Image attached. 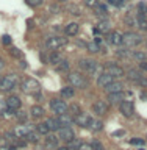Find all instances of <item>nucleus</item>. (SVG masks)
Masks as SVG:
<instances>
[{
  "label": "nucleus",
  "mask_w": 147,
  "mask_h": 150,
  "mask_svg": "<svg viewBox=\"0 0 147 150\" xmlns=\"http://www.w3.org/2000/svg\"><path fill=\"white\" fill-rule=\"evenodd\" d=\"M17 84V75L9 74L0 78V91H11L13 88H16Z\"/></svg>",
  "instance_id": "f257e3e1"
},
{
  "label": "nucleus",
  "mask_w": 147,
  "mask_h": 150,
  "mask_svg": "<svg viewBox=\"0 0 147 150\" xmlns=\"http://www.w3.org/2000/svg\"><path fill=\"white\" fill-rule=\"evenodd\" d=\"M141 42H143V38L139 35H136V33H124L122 35V44L125 47H136L139 45Z\"/></svg>",
  "instance_id": "f03ea898"
},
{
  "label": "nucleus",
  "mask_w": 147,
  "mask_h": 150,
  "mask_svg": "<svg viewBox=\"0 0 147 150\" xmlns=\"http://www.w3.org/2000/svg\"><path fill=\"white\" fill-rule=\"evenodd\" d=\"M67 78H69L70 86H72L74 89H75V88L83 89V88H86V86H88L86 78H85L82 74H78V72H72V74H69V77H67Z\"/></svg>",
  "instance_id": "7ed1b4c3"
},
{
  "label": "nucleus",
  "mask_w": 147,
  "mask_h": 150,
  "mask_svg": "<svg viewBox=\"0 0 147 150\" xmlns=\"http://www.w3.org/2000/svg\"><path fill=\"white\" fill-rule=\"evenodd\" d=\"M21 86H22L21 89L23 92H27V94H38V92H39V89H41L39 83H38L35 78H25L22 81Z\"/></svg>",
  "instance_id": "20e7f679"
},
{
  "label": "nucleus",
  "mask_w": 147,
  "mask_h": 150,
  "mask_svg": "<svg viewBox=\"0 0 147 150\" xmlns=\"http://www.w3.org/2000/svg\"><path fill=\"white\" fill-rule=\"evenodd\" d=\"M50 108H52V111L56 112V114H66L69 110V106L66 105V102L64 100H60V98H52L50 100Z\"/></svg>",
  "instance_id": "39448f33"
},
{
  "label": "nucleus",
  "mask_w": 147,
  "mask_h": 150,
  "mask_svg": "<svg viewBox=\"0 0 147 150\" xmlns=\"http://www.w3.org/2000/svg\"><path fill=\"white\" fill-rule=\"evenodd\" d=\"M66 42H67V39H66V38H61V36H52V38H49V39H47L45 45L49 47L50 50H56V49H60V47L66 45Z\"/></svg>",
  "instance_id": "423d86ee"
},
{
  "label": "nucleus",
  "mask_w": 147,
  "mask_h": 150,
  "mask_svg": "<svg viewBox=\"0 0 147 150\" xmlns=\"http://www.w3.org/2000/svg\"><path fill=\"white\" fill-rule=\"evenodd\" d=\"M105 67V74L108 75H111L113 78H117V77H124V69L121 67V66H117V64H107V66H103Z\"/></svg>",
  "instance_id": "0eeeda50"
},
{
  "label": "nucleus",
  "mask_w": 147,
  "mask_h": 150,
  "mask_svg": "<svg viewBox=\"0 0 147 150\" xmlns=\"http://www.w3.org/2000/svg\"><path fill=\"white\" fill-rule=\"evenodd\" d=\"M58 138L61 141H66V142H70L74 138H75V133L70 127H61L58 130Z\"/></svg>",
  "instance_id": "6e6552de"
},
{
  "label": "nucleus",
  "mask_w": 147,
  "mask_h": 150,
  "mask_svg": "<svg viewBox=\"0 0 147 150\" xmlns=\"http://www.w3.org/2000/svg\"><path fill=\"white\" fill-rule=\"evenodd\" d=\"M119 110H121V112H122V116L131 117V116H133V112H135L133 102H130V100H122L121 105H119Z\"/></svg>",
  "instance_id": "1a4fd4ad"
},
{
  "label": "nucleus",
  "mask_w": 147,
  "mask_h": 150,
  "mask_svg": "<svg viewBox=\"0 0 147 150\" xmlns=\"http://www.w3.org/2000/svg\"><path fill=\"white\" fill-rule=\"evenodd\" d=\"M5 103H6V108H8V110H13V111L19 110V108H21V105H22L21 98H19L17 96H11V97H8L6 100H5Z\"/></svg>",
  "instance_id": "9d476101"
},
{
  "label": "nucleus",
  "mask_w": 147,
  "mask_h": 150,
  "mask_svg": "<svg viewBox=\"0 0 147 150\" xmlns=\"http://www.w3.org/2000/svg\"><path fill=\"white\" fill-rule=\"evenodd\" d=\"M74 120H75V124L80 125V127H88V125H89V120H91V117H89L86 112L80 111L77 116H74Z\"/></svg>",
  "instance_id": "9b49d317"
},
{
  "label": "nucleus",
  "mask_w": 147,
  "mask_h": 150,
  "mask_svg": "<svg viewBox=\"0 0 147 150\" xmlns=\"http://www.w3.org/2000/svg\"><path fill=\"white\" fill-rule=\"evenodd\" d=\"M103 70H105V67H103L102 64H99L97 61H92V64H91V67L88 69V74L89 75H92V77H100V75L103 74Z\"/></svg>",
  "instance_id": "f8f14e48"
},
{
  "label": "nucleus",
  "mask_w": 147,
  "mask_h": 150,
  "mask_svg": "<svg viewBox=\"0 0 147 150\" xmlns=\"http://www.w3.org/2000/svg\"><path fill=\"white\" fill-rule=\"evenodd\" d=\"M92 111L96 112V114H107L108 111V103H105L103 100H97L96 103L92 105Z\"/></svg>",
  "instance_id": "ddd939ff"
},
{
  "label": "nucleus",
  "mask_w": 147,
  "mask_h": 150,
  "mask_svg": "<svg viewBox=\"0 0 147 150\" xmlns=\"http://www.w3.org/2000/svg\"><path fill=\"white\" fill-rule=\"evenodd\" d=\"M110 30H111V22L107 19V21H99L97 27L94 28V33H96V35L97 33H108Z\"/></svg>",
  "instance_id": "4468645a"
},
{
  "label": "nucleus",
  "mask_w": 147,
  "mask_h": 150,
  "mask_svg": "<svg viewBox=\"0 0 147 150\" xmlns=\"http://www.w3.org/2000/svg\"><path fill=\"white\" fill-rule=\"evenodd\" d=\"M113 81H114V78H113L111 75L105 74V72H103V74L100 75V77L97 78V84H99L100 88H103V89H105V88L108 86V84H111Z\"/></svg>",
  "instance_id": "2eb2a0df"
},
{
  "label": "nucleus",
  "mask_w": 147,
  "mask_h": 150,
  "mask_svg": "<svg viewBox=\"0 0 147 150\" xmlns=\"http://www.w3.org/2000/svg\"><path fill=\"white\" fill-rule=\"evenodd\" d=\"M108 42L113 45H121L122 44V33L121 31H111L108 36Z\"/></svg>",
  "instance_id": "dca6fc26"
},
{
  "label": "nucleus",
  "mask_w": 147,
  "mask_h": 150,
  "mask_svg": "<svg viewBox=\"0 0 147 150\" xmlns=\"http://www.w3.org/2000/svg\"><path fill=\"white\" fill-rule=\"evenodd\" d=\"M122 83H119V81H113L111 84H108V86L105 88V91H107V94H116V92H122Z\"/></svg>",
  "instance_id": "f3484780"
},
{
  "label": "nucleus",
  "mask_w": 147,
  "mask_h": 150,
  "mask_svg": "<svg viewBox=\"0 0 147 150\" xmlns=\"http://www.w3.org/2000/svg\"><path fill=\"white\" fill-rule=\"evenodd\" d=\"M45 124H47L50 131H58L61 128V124H60V120L56 119V117H49V119L45 120Z\"/></svg>",
  "instance_id": "a211bd4d"
},
{
  "label": "nucleus",
  "mask_w": 147,
  "mask_h": 150,
  "mask_svg": "<svg viewBox=\"0 0 147 150\" xmlns=\"http://www.w3.org/2000/svg\"><path fill=\"white\" fill-rule=\"evenodd\" d=\"M58 120H60V124L61 125H64V127H70L74 124V116H70L69 112H66V114H61L60 117H58Z\"/></svg>",
  "instance_id": "6ab92c4d"
},
{
  "label": "nucleus",
  "mask_w": 147,
  "mask_h": 150,
  "mask_svg": "<svg viewBox=\"0 0 147 150\" xmlns=\"http://www.w3.org/2000/svg\"><path fill=\"white\" fill-rule=\"evenodd\" d=\"M127 78L131 80V81H139V80L143 78V74H141V70H138V69H130L129 72H127Z\"/></svg>",
  "instance_id": "aec40b11"
},
{
  "label": "nucleus",
  "mask_w": 147,
  "mask_h": 150,
  "mask_svg": "<svg viewBox=\"0 0 147 150\" xmlns=\"http://www.w3.org/2000/svg\"><path fill=\"white\" fill-rule=\"evenodd\" d=\"M80 30V27H78V23H75V22H70L66 25V35H69V36H75L78 33Z\"/></svg>",
  "instance_id": "412c9836"
},
{
  "label": "nucleus",
  "mask_w": 147,
  "mask_h": 150,
  "mask_svg": "<svg viewBox=\"0 0 147 150\" xmlns=\"http://www.w3.org/2000/svg\"><path fill=\"white\" fill-rule=\"evenodd\" d=\"M58 136H55V134H47V138H45V145L49 149H53L58 145Z\"/></svg>",
  "instance_id": "4be33fe9"
},
{
  "label": "nucleus",
  "mask_w": 147,
  "mask_h": 150,
  "mask_svg": "<svg viewBox=\"0 0 147 150\" xmlns=\"http://www.w3.org/2000/svg\"><path fill=\"white\" fill-rule=\"evenodd\" d=\"M88 128L91 130V131H100V130L103 128V124H102L99 119H91V120H89Z\"/></svg>",
  "instance_id": "5701e85b"
},
{
  "label": "nucleus",
  "mask_w": 147,
  "mask_h": 150,
  "mask_svg": "<svg viewBox=\"0 0 147 150\" xmlns=\"http://www.w3.org/2000/svg\"><path fill=\"white\" fill-rule=\"evenodd\" d=\"M16 138H19V139H22V138H25V136L28 134V128L25 125H19L16 130H14V133H13Z\"/></svg>",
  "instance_id": "b1692460"
},
{
  "label": "nucleus",
  "mask_w": 147,
  "mask_h": 150,
  "mask_svg": "<svg viewBox=\"0 0 147 150\" xmlns=\"http://www.w3.org/2000/svg\"><path fill=\"white\" fill-rule=\"evenodd\" d=\"M30 112H31V116L35 117V119H36V117H42V116H44V108L39 106V105H33Z\"/></svg>",
  "instance_id": "393cba45"
},
{
  "label": "nucleus",
  "mask_w": 147,
  "mask_h": 150,
  "mask_svg": "<svg viewBox=\"0 0 147 150\" xmlns=\"http://www.w3.org/2000/svg\"><path fill=\"white\" fill-rule=\"evenodd\" d=\"M124 96H122V92H116V94H108V102L111 103V105H116V103H119Z\"/></svg>",
  "instance_id": "a878e982"
},
{
  "label": "nucleus",
  "mask_w": 147,
  "mask_h": 150,
  "mask_svg": "<svg viewBox=\"0 0 147 150\" xmlns=\"http://www.w3.org/2000/svg\"><path fill=\"white\" fill-rule=\"evenodd\" d=\"M74 94H75V89L72 86H66L61 89V97H64V98H72Z\"/></svg>",
  "instance_id": "bb28decb"
},
{
  "label": "nucleus",
  "mask_w": 147,
  "mask_h": 150,
  "mask_svg": "<svg viewBox=\"0 0 147 150\" xmlns=\"http://www.w3.org/2000/svg\"><path fill=\"white\" fill-rule=\"evenodd\" d=\"M49 61L53 66H58L61 61H63V58H61V55L60 53H56V52H53V53H50V56H49Z\"/></svg>",
  "instance_id": "cd10ccee"
},
{
  "label": "nucleus",
  "mask_w": 147,
  "mask_h": 150,
  "mask_svg": "<svg viewBox=\"0 0 147 150\" xmlns=\"http://www.w3.org/2000/svg\"><path fill=\"white\" fill-rule=\"evenodd\" d=\"M136 25H138L141 30H147V17L138 16V17H136Z\"/></svg>",
  "instance_id": "c85d7f7f"
},
{
  "label": "nucleus",
  "mask_w": 147,
  "mask_h": 150,
  "mask_svg": "<svg viewBox=\"0 0 147 150\" xmlns=\"http://www.w3.org/2000/svg\"><path fill=\"white\" fill-rule=\"evenodd\" d=\"M36 128H38V133H39V134H49V131H50L45 122H41V124H38Z\"/></svg>",
  "instance_id": "c756f323"
},
{
  "label": "nucleus",
  "mask_w": 147,
  "mask_h": 150,
  "mask_svg": "<svg viewBox=\"0 0 147 150\" xmlns=\"http://www.w3.org/2000/svg\"><path fill=\"white\" fill-rule=\"evenodd\" d=\"M133 58L138 59L139 63L141 61H147V53L146 52H141V50H136V52H133Z\"/></svg>",
  "instance_id": "7c9ffc66"
},
{
  "label": "nucleus",
  "mask_w": 147,
  "mask_h": 150,
  "mask_svg": "<svg viewBox=\"0 0 147 150\" xmlns=\"http://www.w3.org/2000/svg\"><path fill=\"white\" fill-rule=\"evenodd\" d=\"M86 49L91 52V53H97V52L100 50V45H99L97 42H88V44H86Z\"/></svg>",
  "instance_id": "2f4dec72"
},
{
  "label": "nucleus",
  "mask_w": 147,
  "mask_h": 150,
  "mask_svg": "<svg viewBox=\"0 0 147 150\" xmlns=\"http://www.w3.org/2000/svg\"><path fill=\"white\" fill-rule=\"evenodd\" d=\"M91 64H92V59H80V67L83 70H86V72H88V69L91 67Z\"/></svg>",
  "instance_id": "473e14b6"
},
{
  "label": "nucleus",
  "mask_w": 147,
  "mask_h": 150,
  "mask_svg": "<svg viewBox=\"0 0 147 150\" xmlns=\"http://www.w3.org/2000/svg\"><path fill=\"white\" fill-rule=\"evenodd\" d=\"M56 69L61 70V72H67V70H69V63H67L66 59H63L58 66H56Z\"/></svg>",
  "instance_id": "72a5a7b5"
},
{
  "label": "nucleus",
  "mask_w": 147,
  "mask_h": 150,
  "mask_svg": "<svg viewBox=\"0 0 147 150\" xmlns=\"http://www.w3.org/2000/svg\"><path fill=\"white\" fill-rule=\"evenodd\" d=\"M138 16H147V5L146 3H139L138 5Z\"/></svg>",
  "instance_id": "f704fd0d"
},
{
  "label": "nucleus",
  "mask_w": 147,
  "mask_h": 150,
  "mask_svg": "<svg viewBox=\"0 0 147 150\" xmlns=\"http://www.w3.org/2000/svg\"><path fill=\"white\" fill-rule=\"evenodd\" d=\"M25 138H27L28 142H33V144L38 142V139H39V138H38V134H36V133H33V131H28V134L25 136Z\"/></svg>",
  "instance_id": "c9c22d12"
},
{
  "label": "nucleus",
  "mask_w": 147,
  "mask_h": 150,
  "mask_svg": "<svg viewBox=\"0 0 147 150\" xmlns=\"http://www.w3.org/2000/svg\"><path fill=\"white\" fill-rule=\"evenodd\" d=\"M16 117H17V120L21 122V124L27 120V114H25V112H22V111L21 112H16Z\"/></svg>",
  "instance_id": "e433bc0d"
},
{
  "label": "nucleus",
  "mask_w": 147,
  "mask_h": 150,
  "mask_svg": "<svg viewBox=\"0 0 147 150\" xmlns=\"http://www.w3.org/2000/svg\"><path fill=\"white\" fill-rule=\"evenodd\" d=\"M85 5H86V6H91V8H96L99 5V0H85Z\"/></svg>",
  "instance_id": "4c0bfd02"
},
{
  "label": "nucleus",
  "mask_w": 147,
  "mask_h": 150,
  "mask_svg": "<svg viewBox=\"0 0 147 150\" xmlns=\"http://www.w3.org/2000/svg\"><path fill=\"white\" fill-rule=\"evenodd\" d=\"M108 3L110 5H113V6H122V5H124V0H108Z\"/></svg>",
  "instance_id": "58836bf2"
},
{
  "label": "nucleus",
  "mask_w": 147,
  "mask_h": 150,
  "mask_svg": "<svg viewBox=\"0 0 147 150\" xmlns=\"http://www.w3.org/2000/svg\"><path fill=\"white\" fill-rule=\"evenodd\" d=\"M42 2H44V0H27V3L30 5V6H39V5H42Z\"/></svg>",
  "instance_id": "ea45409f"
},
{
  "label": "nucleus",
  "mask_w": 147,
  "mask_h": 150,
  "mask_svg": "<svg viewBox=\"0 0 147 150\" xmlns=\"http://www.w3.org/2000/svg\"><path fill=\"white\" fill-rule=\"evenodd\" d=\"M125 22L129 23V27H136V19L130 17V16H127V17H125Z\"/></svg>",
  "instance_id": "a19ab883"
},
{
  "label": "nucleus",
  "mask_w": 147,
  "mask_h": 150,
  "mask_svg": "<svg viewBox=\"0 0 147 150\" xmlns=\"http://www.w3.org/2000/svg\"><path fill=\"white\" fill-rule=\"evenodd\" d=\"M80 145H82V142H80V141H78L77 138H74L72 141H70V147H74V149H77V150H78Z\"/></svg>",
  "instance_id": "79ce46f5"
},
{
  "label": "nucleus",
  "mask_w": 147,
  "mask_h": 150,
  "mask_svg": "<svg viewBox=\"0 0 147 150\" xmlns=\"http://www.w3.org/2000/svg\"><path fill=\"white\" fill-rule=\"evenodd\" d=\"M2 42L5 45H9V44H11V36H9V35H3L2 36Z\"/></svg>",
  "instance_id": "37998d69"
},
{
  "label": "nucleus",
  "mask_w": 147,
  "mask_h": 150,
  "mask_svg": "<svg viewBox=\"0 0 147 150\" xmlns=\"http://www.w3.org/2000/svg\"><path fill=\"white\" fill-rule=\"evenodd\" d=\"M130 144H133V145H143L144 141L139 139V138H133V139H130Z\"/></svg>",
  "instance_id": "c03bdc74"
},
{
  "label": "nucleus",
  "mask_w": 147,
  "mask_h": 150,
  "mask_svg": "<svg viewBox=\"0 0 147 150\" xmlns=\"http://www.w3.org/2000/svg\"><path fill=\"white\" fill-rule=\"evenodd\" d=\"M78 150H94V147H92V144H82L78 147Z\"/></svg>",
  "instance_id": "a18cd8bd"
},
{
  "label": "nucleus",
  "mask_w": 147,
  "mask_h": 150,
  "mask_svg": "<svg viewBox=\"0 0 147 150\" xmlns=\"http://www.w3.org/2000/svg\"><path fill=\"white\" fill-rule=\"evenodd\" d=\"M69 11H70V14H75V16H78V14H80L78 8L75 6V5H70V6H69Z\"/></svg>",
  "instance_id": "49530a36"
},
{
  "label": "nucleus",
  "mask_w": 147,
  "mask_h": 150,
  "mask_svg": "<svg viewBox=\"0 0 147 150\" xmlns=\"http://www.w3.org/2000/svg\"><path fill=\"white\" fill-rule=\"evenodd\" d=\"M9 55L16 56V58H19V56H21V53H19V49H16V47H13V49H9Z\"/></svg>",
  "instance_id": "de8ad7c7"
},
{
  "label": "nucleus",
  "mask_w": 147,
  "mask_h": 150,
  "mask_svg": "<svg viewBox=\"0 0 147 150\" xmlns=\"http://www.w3.org/2000/svg\"><path fill=\"white\" fill-rule=\"evenodd\" d=\"M92 147H94V150H103V145L100 144V142H92Z\"/></svg>",
  "instance_id": "09e8293b"
},
{
  "label": "nucleus",
  "mask_w": 147,
  "mask_h": 150,
  "mask_svg": "<svg viewBox=\"0 0 147 150\" xmlns=\"http://www.w3.org/2000/svg\"><path fill=\"white\" fill-rule=\"evenodd\" d=\"M113 136H114V138H119V136H124V130H117V131H114V133H113Z\"/></svg>",
  "instance_id": "8fccbe9b"
},
{
  "label": "nucleus",
  "mask_w": 147,
  "mask_h": 150,
  "mask_svg": "<svg viewBox=\"0 0 147 150\" xmlns=\"http://www.w3.org/2000/svg\"><path fill=\"white\" fill-rule=\"evenodd\" d=\"M139 69L141 70H147V61H141V63H139Z\"/></svg>",
  "instance_id": "3c124183"
},
{
  "label": "nucleus",
  "mask_w": 147,
  "mask_h": 150,
  "mask_svg": "<svg viewBox=\"0 0 147 150\" xmlns=\"http://www.w3.org/2000/svg\"><path fill=\"white\" fill-rule=\"evenodd\" d=\"M138 83H139V84H143V86H147V80H146L144 77H143V78H141V80H139V81H138Z\"/></svg>",
  "instance_id": "603ef678"
},
{
  "label": "nucleus",
  "mask_w": 147,
  "mask_h": 150,
  "mask_svg": "<svg viewBox=\"0 0 147 150\" xmlns=\"http://www.w3.org/2000/svg\"><path fill=\"white\" fill-rule=\"evenodd\" d=\"M5 106H6V103H3L2 100H0V111H2V110H3V108H5Z\"/></svg>",
  "instance_id": "864d4df0"
},
{
  "label": "nucleus",
  "mask_w": 147,
  "mask_h": 150,
  "mask_svg": "<svg viewBox=\"0 0 147 150\" xmlns=\"http://www.w3.org/2000/svg\"><path fill=\"white\" fill-rule=\"evenodd\" d=\"M3 69V59H0V70Z\"/></svg>",
  "instance_id": "5fc2aeb1"
},
{
  "label": "nucleus",
  "mask_w": 147,
  "mask_h": 150,
  "mask_svg": "<svg viewBox=\"0 0 147 150\" xmlns=\"http://www.w3.org/2000/svg\"><path fill=\"white\" fill-rule=\"evenodd\" d=\"M8 150H16V147H9Z\"/></svg>",
  "instance_id": "6e6d98bb"
},
{
  "label": "nucleus",
  "mask_w": 147,
  "mask_h": 150,
  "mask_svg": "<svg viewBox=\"0 0 147 150\" xmlns=\"http://www.w3.org/2000/svg\"><path fill=\"white\" fill-rule=\"evenodd\" d=\"M58 150H67V149H66V147H61V149H58Z\"/></svg>",
  "instance_id": "4d7b16f0"
},
{
  "label": "nucleus",
  "mask_w": 147,
  "mask_h": 150,
  "mask_svg": "<svg viewBox=\"0 0 147 150\" xmlns=\"http://www.w3.org/2000/svg\"><path fill=\"white\" fill-rule=\"evenodd\" d=\"M60 2H66V0H60Z\"/></svg>",
  "instance_id": "13d9d810"
},
{
  "label": "nucleus",
  "mask_w": 147,
  "mask_h": 150,
  "mask_svg": "<svg viewBox=\"0 0 147 150\" xmlns=\"http://www.w3.org/2000/svg\"><path fill=\"white\" fill-rule=\"evenodd\" d=\"M124 2H125V0H124Z\"/></svg>",
  "instance_id": "bf43d9fd"
}]
</instances>
